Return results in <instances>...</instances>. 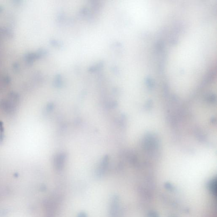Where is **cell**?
Segmentation results:
<instances>
[{"mask_svg":"<svg viewBox=\"0 0 217 217\" xmlns=\"http://www.w3.org/2000/svg\"><path fill=\"white\" fill-rule=\"evenodd\" d=\"M215 72H216V71Z\"/></svg>","mask_w":217,"mask_h":217,"instance_id":"cell-5","label":"cell"},{"mask_svg":"<svg viewBox=\"0 0 217 217\" xmlns=\"http://www.w3.org/2000/svg\"><path fill=\"white\" fill-rule=\"evenodd\" d=\"M102 66H103V63H99L98 65H94L92 67H90V68H89V71H92V72L96 71L97 69L99 68L100 67H102Z\"/></svg>","mask_w":217,"mask_h":217,"instance_id":"cell-3","label":"cell"},{"mask_svg":"<svg viewBox=\"0 0 217 217\" xmlns=\"http://www.w3.org/2000/svg\"><path fill=\"white\" fill-rule=\"evenodd\" d=\"M64 159H65V157L63 154L59 155L57 156V158H56V161H55L56 165L59 168L61 167L63 165Z\"/></svg>","mask_w":217,"mask_h":217,"instance_id":"cell-2","label":"cell"},{"mask_svg":"<svg viewBox=\"0 0 217 217\" xmlns=\"http://www.w3.org/2000/svg\"><path fill=\"white\" fill-rule=\"evenodd\" d=\"M19 97L15 93H10L2 102V107L7 112L11 113L15 111L18 104Z\"/></svg>","mask_w":217,"mask_h":217,"instance_id":"cell-1","label":"cell"},{"mask_svg":"<svg viewBox=\"0 0 217 217\" xmlns=\"http://www.w3.org/2000/svg\"><path fill=\"white\" fill-rule=\"evenodd\" d=\"M56 85L57 86H59L61 85V77L60 75L57 76L56 78Z\"/></svg>","mask_w":217,"mask_h":217,"instance_id":"cell-4","label":"cell"}]
</instances>
